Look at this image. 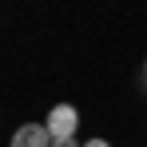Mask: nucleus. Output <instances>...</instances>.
Wrapping results in <instances>:
<instances>
[{
    "mask_svg": "<svg viewBox=\"0 0 147 147\" xmlns=\"http://www.w3.org/2000/svg\"><path fill=\"white\" fill-rule=\"evenodd\" d=\"M8 147H52L48 123H24V127H16V135H12Z\"/></svg>",
    "mask_w": 147,
    "mask_h": 147,
    "instance_id": "2",
    "label": "nucleus"
},
{
    "mask_svg": "<svg viewBox=\"0 0 147 147\" xmlns=\"http://www.w3.org/2000/svg\"><path fill=\"white\" fill-rule=\"evenodd\" d=\"M44 123H48L52 139H60V135H76V127H80V111H76L72 103H56Z\"/></svg>",
    "mask_w": 147,
    "mask_h": 147,
    "instance_id": "1",
    "label": "nucleus"
},
{
    "mask_svg": "<svg viewBox=\"0 0 147 147\" xmlns=\"http://www.w3.org/2000/svg\"><path fill=\"white\" fill-rule=\"evenodd\" d=\"M52 147H84V143H76V135H60V139H52Z\"/></svg>",
    "mask_w": 147,
    "mask_h": 147,
    "instance_id": "3",
    "label": "nucleus"
},
{
    "mask_svg": "<svg viewBox=\"0 0 147 147\" xmlns=\"http://www.w3.org/2000/svg\"><path fill=\"white\" fill-rule=\"evenodd\" d=\"M143 76H147V60H143Z\"/></svg>",
    "mask_w": 147,
    "mask_h": 147,
    "instance_id": "5",
    "label": "nucleus"
},
{
    "mask_svg": "<svg viewBox=\"0 0 147 147\" xmlns=\"http://www.w3.org/2000/svg\"><path fill=\"white\" fill-rule=\"evenodd\" d=\"M84 147H111V143H107V139H88Z\"/></svg>",
    "mask_w": 147,
    "mask_h": 147,
    "instance_id": "4",
    "label": "nucleus"
}]
</instances>
